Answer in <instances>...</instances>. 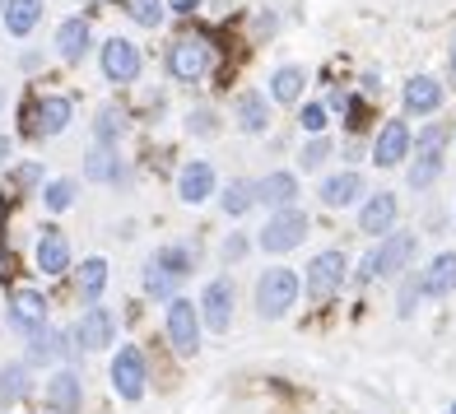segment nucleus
<instances>
[{
    "label": "nucleus",
    "mask_w": 456,
    "mask_h": 414,
    "mask_svg": "<svg viewBox=\"0 0 456 414\" xmlns=\"http://www.w3.org/2000/svg\"><path fill=\"white\" fill-rule=\"evenodd\" d=\"M359 196H363V177H359L354 168L330 173V177H322V186H317V200L326 205V210H349Z\"/></svg>",
    "instance_id": "obj_16"
},
{
    "label": "nucleus",
    "mask_w": 456,
    "mask_h": 414,
    "mask_svg": "<svg viewBox=\"0 0 456 414\" xmlns=\"http://www.w3.org/2000/svg\"><path fill=\"white\" fill-rule=\"evenodd\" d=\"M298 200V177L294 173H265L256 182V205H265V210H294Z\"/></svg>",
    "instance_id": "obj_19"
},
{
    "label": "nucleus",
    "mask_w": 456,
    "mask_h": 414,
    "mask_svg": "<svg viewBox=\"0 0 456 414\" xmlns=\"http://www.w3.org/2000/svg\"><path fill=\"white\" fill-rule=\"evenodd\" d=\"M0 14H5V0H0Z\"/></svg>",
    "instance_id": "obj_47"
},
{
    "label": "nucleus",
    "mask_w": 456,
    "mask_h": 414,
    "mask_svg": "<svg viewBox=\"0 0 456 414\" xmlns=\"http://www.w3.org/2000/svg\"><path fill=\"white\" fill-rule=\"evenodd\" d=\"M419 298H424V280L419 275H405L401 280V294H396V317H414Z\"/></svg>",
    "instance_id": "obj_37"
},
{
    "label": "nucleus",
    "mask_w": 456,
    "mask_h": 414,
    "mask_svg": "<svg viewBox=\"0 0 456 414\" xmlns=\"http://www.w3.org/2000/svg\"><path fill=\"white\" fill-rule=\"evenodd\" d=\"M37 271L43 275H66L70 271V242L56 223H47L43 238H37Z\"/></svg>",
    "instance_id": "obj_20"
},
{
    "label": "nucleus",
    "mask_w": 456,
    "mask_h": 414,
    "mask_svg": "<svg viewBox=\"0 0 456 414\" xmlns=\"http://www.w3.org/2000/svg\"><path fill=\"white\" fill-rule=\"evenodd\" d=\"M447 414H456V405H452V410H447Z\"/></svg>",
    "instance_id": "obj_48"
},
{
    "label": "nucleus",
    "mask_w": 456,
    "mask_h": 414,
    "mask_svg": "<svg viewBox=\"0 0 456 414\" xmlns=\"http://www.w3.org/2000/svg\"><path fill=\"white\" fill-rule=\"evenodd\" d=\"M0 108H5V89H0Z\"/></svg>",
    "instance_id": "obj_46"
},
{
    "label": "nucleus",
    "mask_w": 456,
    "mask_h": 414,
    "mask_svg": "<svg viewBox=\"0 0 456 414\" xmlns=\"http://www.w3.org/2000/svg\"><path fill=\"white\" fill-rule=\"evenodd\" d=\"M85 177L89 182H121L126 177V168H121V154H117V144H94V150L85 154Z\"/></svg>",
    "instance_id": "obj_24"
},
{
    "label": "nucleus",
    "mask_w": 456,
    "mask_h": 414,
    "mask_svg": "<svg viewBox=\"0 0 456 414\" xmlns=\"http://www.w3.org/2000/svg\"><path fill=\"white\" fill-rule=\"evenodd\" d=\"M70 336H75V345H79V349H108V345L117 340V317H112L102 303H94L89 313L75 321Z\"/></svg>",
    "instance_id": "obj_14"
},
{
    "label": "nucleus",
    "mask_w": 456,
    "mask_h": 414,
    "mask_svg": "<svg viewBox=\"0 0 456 414\" xmlns=\"http://www.w3.org/2000/svg\"><path fill=\"white\" fill-rule=\"evenodd\" d=\"M233 280L228 275H219V280H210L205 284V294H200V317H205V326L215 330V336H228V326H233Z\"/></svg>",
    "instance_id": "obj_10"
},
{
    "label": "nucleus",
    "mask_w": 456,
    "mask_h": 414,
    "mask_svg": "<svg viewBox=\"0 0 456 414\" xmlns=\"http://www.w3.org/2000/svg\"><path fill=\"white\" fill-rule=\"evenodd\" d=\"M298 294H303V284H298V275L289 271V265L265 271V275L256 280V317H261V321H280L289 307L298 303Z\"/></svg>",
    "instance_id": "obj_3"
},
{
    "label": "nucleus",
    "mask_w": 456,
    "mask_h": 414,
    "mask_svg": "<svg viewBox=\"0 0 456 414\" xmlns=\"http://www.w3.org/2000/svg\"><path fill=\"white\" fill-rule=\"evenodd\" d=\"M419 280H424L428 298H452V288H456V252H438L433 265H424Z\"/></svg>",
    "instance_id": "obj_25"
},
{
    "label": "nucleus",
    "mask_w": 456,
    "mask_h": 414,
    "mask_svg": "<svg viewBox=\"0 0 456 414\" xmlns=\"http://www.w3.org/2000/svg\"><path fill=\"white\" fill-rule=\"evenodd\" d=\"M75 336H61V330H52V326H43V330H33L28 336V363H52V359H61V354H70V345Z\"/></svg>",
    "instance_id": "obj_26"
},
{
    "label": "nucleus",
    "mask_w": 456,
    "mask_h": 414,
    "mask_svg": "<svg viewBox=\"0 0 456 414\" xmlns=\"http://www.w3.org/2000/svg\"><path fill=\"white\" fill-rule=\"evenodd\" d=\"M10 326L24 330V336L43 330L47 326V298L37 294V288H19V294L10 298Z\"/></svg>",
    "instance_id": "obj_17"
},
{
    "label": "nucleus",
    "mask_w": 456,
    "mask_h": 414,
    "mask_svg": "<svg viewBox=\"0 0 456 414\" xmlns=\"http://www.w3.org/2000/svg\"><path fill=\"white\" fill-rule=\"evenodd\" d=\"M43 200H47V210H70V205L79 200V186H75V177H56V182H47L43 186Z\"/></svg>",
    "instance_id": "obj_35"
},
{
    "label": "nucleus",
    "mask_w": 456,
    "mask_h": 414,
    "mask_svg": "<svg viewBox=\"0 0 456 414\" xmlns=\"http://www.w3.org/2000/svg\"><path fill=\"white\" fill-rule=\"evenodd\" d=\"M10 186L14 191H33V186H43V163H19L10 173Z\"/></svg>",
    "instance_id": "obj_41"
},
{
    "label": "nucleus",
    "mask_w": 456,
    "mask_h": 414,
    "mask_svg": "<svg viewBox=\"0 0 456 414\" xmlns=\"http://www.w3.org/2000/svg\"><path fill=\"white\" fill-rule=\"evenodd\" d=\"M326 121H330V108H326V102H303L298 126H303L307 135H322V131H326Z\"/></svg>",
    "instance_id": "obj_39"
},
{
    "label": "nucleus",
    "mask_w": 456,
    "mask_h": 414,
    "mask_svg": "<svg viewBox=\"0 0 456 414\" xmlns=\"http://www.w3.org/2000/svg\"><path fill=\"white\" fill-rule=\"evenodd\" d=\"M210 66H215V52H210V43L205 37H177V43L168 47V75L173 79H182V85H191V79H205L210 75Z\"/></svg>",
    "instance_id": "obj_6"
},
{
    "label": "nucleus",
    "mask_w": 456,
    "mask_h": 414,
    "mask_svg": "<svg viewBox=\"0 0 456 414\" xmlns=\"http://www.w3.org/2000/svg\"><path fill=\"white\" fill-rule=\"evenodd\" d=\"M233 121H238V131L261 135L265 126H271V102H265V93L261 89H242L238 102H233Z\"/></svg>",
    "instance_id": "obj_21"
},
{
    "label": "nucleus",
    "mask_w": 456,
    "mask_h": 414,
    "mask_svg": "<svg viewBox=\"0 0 456 414\" xmlns=\"http://www.w3.org/2000/svg\"><path fill=\"white\" fill-rule=\"evenodd\" d=\"M154 261L163 265V271H173L177 280H186L196 271V247H186V242H168V247H159Z\"/></svg>",
    "instance_id": "obj_32"
},
{
    "label": "nucleus",
    "mask_w": 456,
    "mask_h": 414,
    "mask_svg": "<svg viewBox=\"0 0 456 414\" xmlns=\"http://www.w3.org/2000/svg\"><path fill=\"white\" fill-rule=\"evenodd\" d=\"M121 131H126V117H121L117 108H102L94 117V144H117Z\"/></svg>",
    "instance_id": "obj_36"
},
{
    "label": "nucleus",
    "mask_w": 456,
    "mask_h": 414,
    "mask_svg": "<svg viewBox=\"0 0 456 414\" xmlns=\"http://www.w3.org/2000/svg\"><path fill=\"white\" fill-rule=\"evenodd\" d=\"M43 24V0H5V28L10 37H28Z\"/></svg>",
    "instance_id": "obj_27"
},
{
    "label": "nucleus",
    "mask_w": 456,
    "mask_h": 414,
    "mask_svg": "<svg viewBox=\"0 0 456 414\" xmlns=\"http://www.w3.org/2000/svg\"><path fill=\"white\" fill-rule=\"evenodd\" d=\"M79 401H85V386H79V372L61 368L56 377L47 382V405H52V414H79Z\"/></svg>",
    "instance_id": "obj_23"
},
{
    "label": "nucleus",
    "mask_w": 456,
    "mask_h": 414,
    "mask_svg": "<svg viewBox=\"0 0 456 414\" xmlns=\"http://www.w3.org/2000/svg\"><path fill=\"white\" fill-rule=\"evenodd\" d=\"M447 70H452V79H456V37H452V52H447Z\"/></svg>",
    "instance_id": "obj_45"
},
{
    "label": "nucleus",
    "mask_w": 456,
    "mask_h": 414,
    "mask_svg": "<svg viewBox=\"0 0 456 414\" xmlns=\"http://www.w3.org/2000/svg\"><path fill=\"white\" fill-rule=\"evenodd\" d=\"M345 265H349V261H345L340 247H330V252H317L313 265H307V280H303L307 298H313V303L336 298V294H340V284H345Z\"/></svg>",
    "instance_id": "obj_7"
},
{
    "label": "nucleus",
    "mask_w": 456,
    "mask_h": 414,
    "mask_svg": "<svg viewBox=\"0 0 456 414\" xmlns=\"http://www.w3.org/2000/svg\"><path fill=\"white\" fill-rule=\"evenodd\" d=\"M391 229H396V196H391V191H372L363 200V210H359V233L387 238Z\"/></svg>",
    "instance_id": "obj_15"
},
{
    "label": "nucleus",
    "mask_w": 456,
    "mask_h": 414,
    "mask_svg": "<svg viewBox=\"0 0 456 414\" xmlns=\"http://www.w3.org/2000/svg\"><path fill=\"white\" fill-rule=\"evenodd\" d=\"M70 117H75V102L66 93H47V98H37L33 102V117H28V131L37 140H52L70 126Z\"/></svg>",
    "instance_id": "obj_11"
},
{
    "label": "nucleus",
    "mask_w": 456,
    "mask_h": 414,
    "mask_svg": "<svg viewBox=\"0 0 456 414\" xmlns=\"http://www.w3.org/2000/svg\"><path fill=\"white\" fill-rule=\"evenodd\" d=\"M98 61H102V79H112V85H135L140 66H144V56H140V47L131 43V37H108Z\"/></svg>",
    "instance_id": "obj_8"
},
{
    "label": "nucleus",
    "mask_w": 456,
    "mask_h": 414,
    "mask_svg": "<svg viewBox=\"0 0 456 414\" xmlns=\"http://www.w3.org/2000/svg\"><path fill=\"white\" fill-rule=\"evenodd\" d=\"M89 43H94V28H89V19H79V14H70L66 24L56 28V52H61V61H85L89 56Z\"/></svg>",
    "instance_id": "obj_22"
},
{
    "label": "nucleus",
    "mask_w": 456,
    "mask_h": 414,
    "mask_svg": "<svg viewBox=\"0 0 456 414\" xmlns=\"http://www.w3.org/2000/svg\"><path fill=\"white\" fill-rule=\"evenodd\" d=\"M219 205H224L228 219H242V215L256 205V182H252V177H233V182L219 191Z\"/></svg>",
    "instance_id": "obj_28"
},
{
    "label": "nucleus",
    "mask_w": 456,
    "mask_h": 414,
    "mask_svg": "<svg viewBox=\"0 0 456 414\" xmlns=\"http://www.w3.org/2000/svg\"><path fill=\"white\" fill-rule=\"evenodd\" d=\"M363 93H382V79L378 75H363Z\"/></svg>",
    "instance_id": "obj_44"
},
{
    "label": "nucleus",
    "mask_w": 456,
    "mask_h": 414,
    "mask_svg": "<svg viewBox=\"0 0 456 414\" xmlns=\"http://www.w3.org/2000/svg\"><path fill=\"white\" fill-rule=\"evenodd\" d=\"M28 396V368L24 363H5L0 368V410H14Z\"/></svg>",
    "instance_id": "obj_31"
},
{
    "label": "nucleus",
    "mask_w": 456,
    "mask_h": 414,
    "mask_svg": "<svg viewBox=\"0 0 456 414\" xmlns=\"http://www.w3.org/2000/svg\"><path fill=\"white\" fill-rule=\"evenodd\" d=\"M326 158H330V140H326V135H313V140L303 144V154H298L303 173H317V168H322Z\"/></svg>",
    "instance_id": "obj_38"
},
{
    "label": "nucleus",
    "mask_w": 456,
    "mask_h": 414,
    "mask_svg": "<svg viewBox=\"0 0 456 414\" xmlns=\"http://www.w3.org/2000/svg\"><path fill=\"white\" fill-rule=\"evenodd\" d=\"M219 191V173H215V163H205V158H191L186 168L177 173V200L182 205H205Z\"/></svg>",
    "instance_id": "obj_13"
},
{
    "label": "nucleus",
    "mask_w": 456,
    "mask_h": 414,
    "mask_svg": "<svg viewBox=\"0 0 456 414\" xmlns=\"http://www.w3.org/2000/svg\"><path fill=\"white\" fill-rule=\"evenodd\" d=\"M443 150H447V126L443 121H428L410 144V154H414L410 158V191H428L443 177Z\"/></svg>",
    "instance_id": "obj_2"
},
{
    "label": "nucleus",
    "mask_w": 456,
    "mask_h": 414,
    "mask_svg": "<svg viewBox=\"0 0 456 414\" xmlns=\"http://www.w3.org/2000/svg\"><path fill=\"white\" fill-rule=\"evenodd\" d=\"M177 275L173 271H163V265L159 261H150V265H144V294H150V298H159V303H173L177 298Z\"/></svg>",
    "instance_id": "obj_33"
},
{
    "label": "nucleus",
    "mask_w": 456,
    "mask_h": 414,
    "mask_svg": "<svg viewBox=\"0 0 456 414\" xmlns=\"http://www.w3.org/2000/svg\"><path fill=\"white\" fill-rule=\"evenodd\" d=\"M168 340L177 354H196L200 349V307L182 294L168 303Z\"/></svg>",
    "instance_id": "obj_9"
},
{
    "label": "nucleus",
    "mask_w": 456,
    "mask_h": 414,
    "mask_svg": "<svg viewBox=\"0 0 456 414\" xmlns=\"http://www.w3.org/2000/svg\"><path fill=\"white\" fill-rule=\"evenodd\" d=\"M303 85H307V70L303 66H280L271 75V98L284 102V108H294V102L303 98Z\"/></svg>",
    "instance_id": "obj_29"
},
{
    "label": "nucleus",
    "mask_w": 456,
    "mask_h": 414,
    "mask_svg": "<svg viewBox=\"0 0 456 414\" xmlns=\"http://www.w3.org/2000/svg\"><path fill=\"white\" fill-rule=\"evenodd\" d=\"M410 144H414L410 126H405L401 117H391L387 126L378 131V140H372V150H368V158L378 163V168H396V163H405V154H410Z\"/></svg>",
    "instance_id": "obj_12"
},
{
    "label": "nucleus",
    "mask_w": 456,
    "mask_h": 414,
    "mask_svg": "<svg viewBox=\"0 0 456 414\" xmlns=\"http://www.w3.org/2000/svg\"><path fill=\"white\" fill-rule=\"evenodd\" d=\"M242 256H247V238H242V233H228V238H224V261L238 265Z\"/></svg>",
    "instance_id": "obj_42"
},
{
    "label": "nucleus",
    "mask_w": 456,
    "mask_h": 414,
    "mask_svg": "<svg viewBox=\"0 0 456 414\" xmlns=\"http://www.w3.org/2000/svg\"><path fill=\"white\" fill-rule=\"evenodd\" d=\"M414 252H419V238L405 233V229H391L359 265V280H391V275H405L414 265Z\"/></svg>",
    "instance_id": "obj_1"
},
{
    "label": "nucleus",
    "mask_w": 456,
    "mask_h": 414,
    "mask_svg": "<svg viewBox=\"0 0 456 414\" xmlns=\"http://www.w3.org/2000/svg\"><path fill=\"white\" fill-rule=\"evenodd\" d=\"M405 112L410 117H433V112H438L443 108V79H433V75H414L410 79V85H405Z\"/></svg>",
    "instance_id": "obj_18"
},
{
    "label": "nucleus",
    "mask_w": 456,
    "mask_h": 414,
    "mask_svg": "<svg viewBox=\"0 0 456 414\" xmlns=\"http://www.w3.org/2000/svg\"><path fill=\"white\" fill-rule=\"evenodd\" d=\"M186 131L200 135V140H210V135H219V117L210 108H196L191 117H186Z\"/></svg>",
    "instance_id": "obj_40"
},
{
    "label": "nucleus",
    "mask_w": 456,
    "mask_h": 414,
    "mask_svg": "<svg viewBox=\"0 0 456 414\" xmlns=\"http://www.w3.org/2000/svg\"><path fill=\"white\" fill-rule=\"evenodd\" d=\"M102 288H108V261H102V256L79 261V298L94 307V303L102 298Z\"/></svg>",
    "instance_id": "obj_30"
},
{
    "label": "nucleus",
    "mask_w": 456,
    "mask_h": 414,
    "mask_svg": "<svg viewBox=\"0 0 456 414\" xmlns=\"http://www.w3.org/2000/svg\"><path fill=\"white\" fill-rule=\"evenodd\" d=\"M121 5H126V14L140 28H159L163 19H168V5H163V0H121Z\"/></svg>",
    "instance_id": "obj_34"
},
{
    "label": "nucleus",
    "mask_w": 456,
    "mask_h": 414,
    "mask_svg": "<svg viewBox=\"0 0 456 414\" xmlns=\"http://www.w3.org/2000/svg\"><path fill=\"white\" fill-rule=\"evenodd\" d=\"M108 382L121 401H140L144 386H150V363H144V354L135 345H121L112 354V368H108Z\"/></svg>",
    "instance_id": "obj_5"
},
{
    "label": "nucleus",
    "mask_w": 456,
    "mask_h": 414,
    "mask_svg": "<svg viewBox=\"0 0 456 414\" xmlns=\"http://www.w3.org/2000/svg\"><path fill=\"white\" fill-rule=\"evenodd\" d=\"M10 150H14V140H10V135H0V168L10 163Z\"/></svg>",
    "instance_id": "obj_43"
},
{
    "label": "nucleus",
    "mask_w": 456,
    "mask_h": 414,
    "mask_svg": "<svg viewBox=\"0 0 456 414\" xmlns=\"http://www.w3.org/2000/svg\"><path fill=\"white\" fill-rule=\"evenodd\" d=\"M307 233H313V223H307V215L294 205V210H275L265 219V229L256 233V247L271 256H284V252H294V247H303Z\"/></svg>",
    "instance_id": "obj_4"
}]
</instances>
